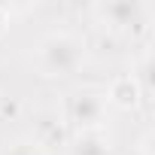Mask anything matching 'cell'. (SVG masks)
<instances>
[{
	"label": "cell",
	"mask_w": 155,
	"mask_h": 155,
	"mask_svg": "<svg viewBox=\"0 0 155 155\" xmlns=\"http://www.w3.org/2000/svg\"><path fill=\"white\" fill-rule=\"evenodd\" d=\"M107 104L110 107H119V110H134L143 97V85L134 73H125V76H116V79L110 82V88L104 91Z\"/></svg>",
	"instance_id": "cell-4"
},
{
	"label": "cell",
	"mask_w": 155,
	"mask_h": 155,
	"mask_svg": "<svg viewBox=\"0 0 155 155\" xmlns=\"http://www.w3.org/2000/svg\"><path fill=\"white\" fill-rule=\"evenodd\" d=\"M85 61V40L70 31H52L37 43V67L43 76H70Z\"/></svg>",
	"instance_id": "cell-1"
},
{
	"label": "cell",
	"mask_w": 155,
	"mask_h": 155,
	"mask_svg": "<svg viewBox=\"0 0 155 155\" xmlns=\"http://www.w3.org/2000/svg\"><path fill=\"white\" fill-rule=\"evenodd\" d=\"M40 149H46V146H64L67 143V122H64V116H58V113H46L40 122H37V134L31 137Z\"/></svg>",
	"instance_id": "cell-6"
},
{
	"label": "cell",
	"mask_w": 155,
	"mask_h": 155,
	"mask_svg": "<svg viewBox=\"0 0 155 155\" xmlns=\"http://www.w3.org/2000/svg\"><path fill=\"white\" fill-rule=\"evenodd\" d=\"M97 21H104L113 31H134L140 25H146L149 18V3H140V0H107V3L94 6Z\"/></svg>",
	"instance_id": "cell-3"
},
{
	"label": "cell",
	"mask_w": 155,
	"mask_h": 155,
	"mask_svg": "<svg viewBox=\"0 0 155 155\" xmlns=\"http://www.w3.org/2000/svg\"><path fill=\"white\" fill-rule=\"evenodd\" d=\"M0 155H46V149H40L31 137H18L0 149Z\"/></svg>",
	"instance_id": "cell-7"
},
{
	"label": "cell",
	"mask_w": 155,
	"mask_h": 155,
	"mask_svg": "<svg viewBox=\"0 0 155 155\" xmlns=\"http://www.w3.org/2000/svg\"><path fill=\"white\" fill-rule=\"evenodd\" d=\"M107 113H110V104L104 97V91H94V88H79L67 97V107H64V122L73 125L76 131H104L107 125Z\"/></svg>",
	"instance_id": "cell-2"
},
{
	"label": "cell",
	"mask_w": 155,
	"mask_h": 155,
	"mask_svg": "<svg viewBox=\"0 0 155 155\" xmlns=\"http://www.w3.org/2000/svg\"><path fill=\"white\" fill-rule=\"evenodd\" d=\"M64 146L67 155H113V140L104 131H76Z\"/></svg>",
	"instance_id": "cell-5"
}]
</instances>
